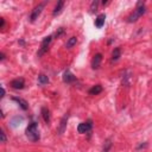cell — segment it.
<instances>
[{
  "label": "cell",
  "instance_id": "3957f363",
  "mask_svg": "<svg viewBox=\"0 0 152 152\" xmlns=\"http://www.w3.org/2000/svg\"><path fill=\"white\" fill-rule=\"evenodd\" d=\"M51 39H52V36H48V37H45V38L42 40V43H40V48H39L38 52H37L38 57L43 56V55H44V53L48 51L49 45H50V43H51Z\"/></svg>",
  "mask_w": 152,
  "mask_h": 152
},
{
  "label": "cell",
  "instance_id": "5b68a950",
  "mask_svg": "<svg viewBox=\"0 0 152 152\" xmlns=\"http://www.w3.org/2000/svg\"><path fill=\"white\" fill-rule=\"evenodd\" d=\"M93 128V121L91 120H88L86 122H81L78 126H77V131L78 133H89Z\"/></svg>",
  "mask_w": 152,
  "mask_h": 152
},
{
  "label": "cell",
  "instance_id": "8fae6325",
  "mask_svg": "<svg viewBox=\"0 0 152 152\" xmlns=\"http://www.w3.org/2000/svg\"><path fill=\"white\" fill-rule=\"evenodd\" d=\"M12 100H13V101H15V102H17V103H18V104L24 109V110H27V109H28V104H27V102H26L24 99L18 97V96H13V97H12Z\"/></svg>",
  "mask_w": 152,
  "mask_h": 152
},
{
  "label": "cell",
  "instance_id": "d4e9b609",
  "mask_svg": "<svg viewBox=\"0 0 152 152\" xmlns=\"http://www.w3.org/2000/svg\"><path fill=\"white\" fill-rule=\"evenodd\" d=\"M0 56H1V57H0V59H1V61H4V59H5V53H4V52H1V55H0Z\"/></svg>",
  "mask_w": 152,
  "mask_h": 152
},
{
  "label": "cell",
  "instance_id": "8992f818",
  "mask_svg": "<svg viewBox=\"0 0 152 152\" xmlns=\"http://www.w3.org/2000/svg\"><path fill=\"white\" fill-rule=\"evenodd\" d=\"M10 86L13 88V89H23L24 86H25V80L23 77H19V78H15L13 81H11Z\"/></svg>",
  "mask_w": 152,
  "mask_h": 152
},
{
  "label": "cell",
  "instance_id": "9c48e42d",
  "mask_svg": "<svg viewBox=\"0 0 152 152\" xmlns=\"http://www.w3.org/2000/svg\"><path fill=\"white\" fill-rule=\"evenodd\" d=\"M131 80H132V72H131V70H126L122 75V84L128 87L131 83Z\"/></svg>",
  "mask_w": 152,
  "mask_h": 152
},
{
  "label": "cell",
  "instance_id": "30bf717a",
  "mask_svg": "<svg viewBox=\"0 0 152 152\" xmlns=\"http://www.w3.org/2000/svg\"><path fill=\"white\" fill-rule=\"evenodd\" d=\"M104 20H106V14L102 13V14H99L95 19V26L97 28H101L103 25H104Z\"/></svg>",
  "mask_w": 152,
  "mask_h": 152
},
{
  "label": "cell",
  "instance_id": "484cf974",
  "mask_svg": "<svg viewBox=\"0 0 152 152\" xmlns=\"http://www.w3.org/2000/svg\"><path fill=\"white\" fill-rule=\"evenodd\" d=\"M19 44H20V45H25V42H24L23 39H20V40H19Z\"/></svg>",
  "mask_w": 152,
  "mask_h": 152
},
{
  "label": "cell",
  "instance_id": "277c9868",
  "mask_svg": "<svg viewBox=\"0 0 152 152\" xmlns=\"http://www.w3.org/2000/svg\"><path fill=\"white\" fill-rule=\"evenodd\" d=\"M44 6H45V2H39V4L32 10V12H31V14H30V21H31V23H33L36 19H38V17L40 15V13H42Z\"/></svg>",
  "mask_w": 152,
  "mask_h": 152
},
{
  "label": "cell",
  "instance_id": "44dd1931",
  "mask_svg": "<svg viewBox=\"0 0 152 152\" xmlns=\"http://www.w3.org/2000/svg\"><path fill=\"white\" fill-rule=\"evenodd\" d=\"M65 33V28L64 27H59V28H57V31H56V33H55V37L56 38H59L62 34H64Z\"/></svg>",
  "mask_w": 152,
  "mask_h": 152
},
{
  "label": "cell",
  "instance_id": "5bb4252c",
  "mask_svg": "<svg viewBox=\"0 0 152 152\" xmlns=\"http://www.w3.org/2000/svg\"><path fill=\"white\" fill-rule=\"evenodd\" d=\"M101 91H102V86L101 84H96V86H94V87H91L89 89V94L90 95H97Z\"/></svg>",
  "mask_w": 152,
  "mask_h": 152
},
{
  "label": "cell",
  "instance_id": "cb8c5ba5",
  "mask_svg": "<svg viewBox=\"0 0 152 152\" xmlns=\"http://www.w3.org/2000/svg\"><path fill=\"white\" fill-rule=\"evenodd\" d=\"M4 25H5V19H4V18H1V24H0V28H2V27H4Z\"/></svg>",
  "mask_w": 152,
  "mask_h": 152
},
{
  "label": "cell",
  "instance_id": "6da1fadb",
  "mask_svg": "<svg viewBox=\"0 0 152 152\" xmlns=\"http://www.w3.org/2000/svg\"><path fill=\"white\" fill-rule=\"evenodd\" d=\"M146 12V6H145V2H142V1H138L137 2V6H135V8L133 10V12L128 15V18H127V21L128 23H135L144 13Z\"/></svg>",
  "mask_w": 152,
  "mask_h": 152
},
{
  "label": "cell",
  "instance_id": "7c38bea8",
  "mask_svg": "<svg viewBox=\"0 0 152 152\" xmlns=\"http://www.w3.org/2000/svg\"><path fill=\"white\" fill-rule=\"evenodd\" d=\"M66 121H68V114H65V115L62 118L61 122H59V127H58V134H62V133L64 132L65 126H66Z\"/></svg>",
  "mask_w": 152,
  "mask_h": 152
},
{
  "label": "cell",
  "instance_id": "ac0fdd59",
  "mask_svg": "<svg viewBox=\"0 0 152 152\" xmlns=\"http://www.w3.org/2000/svg\"><path fill=\"white\" fill-rule=\"evenodd\" d=\"M76 43H77V38H76V37H70V38L68 39L66 44H65V48L70 49V48H72V46H74Z\"/></svg>",
  "mask_w": 152,
  "mask_h": 152
},
{
  "label": "cell",
  "instance_id": "7a4b0ae2",
  "mask_svg": "<svg viewBox=\"0 0 152 152\" xmlns=\"http://www.w3.org/2000/svg\"><path fill=\"white\" fill-rule=\"evenodd\" d=\"M26 137L31 140V141H38L40 135H39V131H38V124L32 121L31 124H28V126L26 127Z\"/></svg>",
  "mask_w": 152,
  "mask_h": 152
},
{
  "label": "cell",
  "instance_id": "ffe728a7",
  "mask_svg": "<svg viewBox=\"0 0 152 152\" xmlns=\"http://www.w3.org/2000/svg\"><path fill=\"white\" fill-rule=\"evenodd\" d=\"M97 6H99V1H93L91 4H90V12L91 13H94V12H96L97 11Z\"/></svg>",
  "mask_w": 152,
  "mask_h": 152
},
{
  "label": "cell",
  "instance_id": "9a60e30c",
  "mask_svg": "<svg viewBox=\"0 0 152 152\" xmlns=\"http://www.w3.org/2000/svg\"><path fill=\"white\" fill-rule=\"evenodd\" d=\"M120 56H121V50H120V48H115V49L113 50V52H112V62H116V61L120 58Z\"/></svg>",
  "mask_w": 152,
  "mask_h": 152
},
{
  "label": "cell",
  "instance_id": "4fadbf2b",
  "mask_svg": "<svg viewBox=\"0 0 152 152\" xmlns=\"http://www.w3.org/2000/svg\"><path fill=\"white\" fill-rule=\"evenodd\" d=\"M42 116H43V119L46 124H50V110L46 107L42 108Z\"/></svg>",
  "mask_w": 152,
  "mask_h": 152
},
{
  "label": "cell",
  "instance_id": "2e32d148",
  "mask_svg": "<svg viewBox=\"0 0 152 152\" xmlns=\"http://www.w3.org/2000/svg\"><path fill=\"white\" fill-rule=\"evenodd\" d=\"M63 6H64V1H58L57 5H56V7H55V10H53V12H52V14L53 15L59 14L61 11H62V8H63Z\"/></svg>",
  "mask_w": 152,
  "mask_h": 152
},
{
  "label": "cell",
  "instance_id": "d6986e66",
  "mask_svg": "<svg viewBox=\"0 0 152 152\" xmlns=\"http://www.w3.org/2000/svg\"><path fill=\"white\" fill-rule=\"evenodd\" d=\"M110 147H112V140H110V139H107V140L104 141V145H103L102 152H109Z\"/></svg>",
  "mask_w": 152,
  "mask_h": 152
},
{
  "label": "cell",
  "instance_id": "52a82bcc",
  "mask_svg": "<svg viewBox=\"0 0 152 152\" xmlns=\"http://www.w3.org/2000/svg\"><path fill=\"white\" fill-rule=\"evenodd\" d=\"M75 81H76V76H74L71 74V71L69 69H66L64 71V74H63V82H65V83H72Z\"/></svg>",
  "mask_w": 152,
  "mask_h": 152
},
{
  "label": "cell",
  "instance_id": "ba28073f",
  "mask_svg": "<svg viewBox=\"0 0 152 152\" xmlns=\"http://www.w3.org/2000/svg\"><path fill=\"white\" fill-rule=\"evenodd\" d=\"M101 61H102V55L101 53H96L91 59V68L93 69H99Z\"/></svg>",
  "mask_w": 152,
  "mask_h": 152
},
{
  "label": "cell",
  "instance_id": "603a6c76",
  "mask_svg": "<svg viewBox=\"0 0 152 152\" xmlns=\"http://www.w3.org/2000/svg\"><path fill=\"white\" fill-rule=\"evenodd\" d=\"M146 146H147V144H146V142H145V144H140V145H139V146L137 147V150H140V148H144V147H146Z\"/></svg>",
  "mask_w": 152,
  "mask_h": 152
},
{
  "label": "cell",
  "instance_id": "e0dca14e",
  "mask_svg": "<svg viewBox=\"0 0 152 152\" xmlns=\"http://www.w3.org/2000/svg\"><path fill=\"white\" fill-rule=\"evenodd\" d=\"M38 83H39L40 86H44V84L49 83V77H48L46 75H44V74L38 75Z\"/></svg>",
  "mask_w": 152,
  "mask_h": 152
},
{
  "label": "cell",
  "instance_id": "7402d4cb",
  "mask_svg": "<svg viewBox=\"0 0 152 152\" xmlns=\"http://www.w3.org/2000/svg\"><path fill=\"white\" fill-rule=\"evenodd\" d=\"M0 135H1V142H6V134L4 131L0 132Z\"/></svg>",
  "mask_w": 152,
  "mask_h": 152
}]
</instances>
